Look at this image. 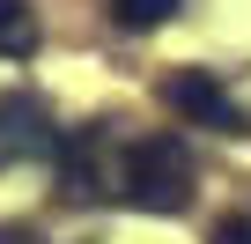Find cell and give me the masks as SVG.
I'll use <instances>...</instances> for the list:
<instances>
[{
  "mask_svg": "<svg viewBox=\"0 0 251 244\" xmlns=\"http://www.w3.org/2000/svg\"><path fill=\"white\" fill-rule=\"evenodd\" d=\"M0 148H15V156H52L59 134H52V111L37 96H0Z\"/></svg>",
  "mask_w": 251,
  "mask_h": 244,
  "instance_id": "277c9868",
  "label": "cell"
},
{
  "mask_svg": "<svg viewBox=\"0 0 251 244\" xmlns=\"http://www.w3.org/2000/svg\"><path fill=\"white\" fill-rule=\"evenodd\" d=\"M0 244H37V237H23V229H0Z\"/></svg>",
  "mask_w": 251,
  "mask_h": 244,
  "instance_id": "ba28073f",
  "label": "cell"
},
{
  "mask_svg": "<svg viewBox=\"0 0 251 244\" xmlns=\"http://www.w3.org/2000/svg\"><path fill=\"white\" fill-rule=\"evenodd\" d=\"M30 52H37V8L0 0V59H30Z\"/></svg>",
  "mask_w": 251,
  "mask_h": 244,
  "instance_id": "5b68a950",
  "label": "cell"
},
{
  "mask_svg": "<svg viewBox=\"0 0 251 244\" xmlns=\"http://www.w3.org/2000/svg\"><path fill=\"white\" fill-rule=\"evenodd\" d=\"M59 178H67V200H118V156L103 141V126H81L74 141H59Z\"/></svg>",
  "mask_w": 251,
  "mask_h": 244,
  "instance_id": "3957f363",
  "label": "cell"
},
{
  "mask_svg": "<svg viewBox=\"0 0 251 244\" xmlns=\"http://www.w3.org/2000/svg\"><path fill=\"white\" fill-rule=\"evenodd\" d=\"M207 244H251V215H222Z\"/></svg>",
  "mask_w": 251,
  "mask_h": 244,
  "instance_id": "52a82bcc",
  "label": "cell"
},
{
  "mask_svg": "<svg viewBox=\"0 0 251 244\" xmlns=\"http://www.w3.org/2000/svg\"><path fill=\"white\" fill-rule=\"evenodd\" d=\"M163 104L185 118V126H207V134H251V111H244L214 74H200V67L170 74V81H163Z\"/></svg>",
  "mask_w": 251,
  "mask_h": 244,
  "instance_id": "7a4b0ae2",
  "label": "cell"
},
{
  "mask_svg": "<svg viewBox=\"0 0 251 244\" xmlns=\"http://www.w3.org/2000/svg\"><path fill=\"white\" fill-rule=\"evenodd\" d=\"M103 8H111V23H118V30H163V23L185 8V0H103Z\"/></svg>",
  "mask_w": 251,
  "mask_h": 244,
  "instance_id": "8992f818",
  "label": "cell"
},
{
  "mask_svg": "<svg viewBox=\"0 0 251 244\" xmlns=\"http://www.w3.org/2000/svg\"><path fill=\"white\" fill-rule=\"evenodd\" d=\"M118 200L141 215H185L192 207V156L170 134H148L133 148H118Z\"/></svg>",
  "mask_w": 251,
  "mask_h": 244,
  "instance_id": "6da1fadb",
  "label": "cell"
}]
</instances>
